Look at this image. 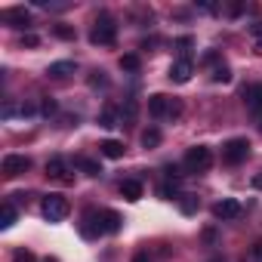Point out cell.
<instances>
[{
    "label": "cell",
    "mask_w": 262,
    "mask_h": 262,
    "mask_svg": "<svg viewBox=\"0 0 262 262\" xmlns=\"http://www.w3.org/2000/svg\"><path fill=\"white\" fill-rule=\"evenodd\" d=\"M253 188H259V191H262V173H256V176H253Z\"/></svg>",
    "instance_id": "obj_35"
},
{
    "label": "cell",
    "mask_w": 262,
    "mask_h": 262,
    "mask_svg": "<svg viewBox=\"0 0 262 262\" xmlns=\"http://www.w3.org/2000/svg\"><path fill=\"white\" fill-rule=\"evenodd\" d=\"M191 59H179V62H173V68H170V80L173 83H188L191 80Z\"/></svg>",
    "instance_id": "obj_9"
},
{
    "label": "cell",
    "mask_w": 262,
    "mask_h": 262,
    "mask_svg": "<svg viewBox=\"0 0 262 262\" xmlns=\"http://www.w3.org/2000/svg\"><path fill=\"white\" fill-rule=\"evenodd\" d=\"M47 179H53V182H59V185H71V182H74V173L68 170V164H65L62 158H53V161L47 164Z\"/></svg>",
    "instance_id": "obj_7"
},
{
    "label": "cell",
    "mask_w": 262,
    "mask_h": 262,
    "mask_svg": "<svg viewBox=\"0 0 262 262\" xmlns=\"http://www.w3.org/2000/svg\"><path fill=\"white\" fill-rule=\"evenodd\" d=\"M256 259L262 262V244H256Z\"/></svg>",
    "instance_id": "obj_37"
},
{
    "label": "cell",
    "mask_w": 262,
    "mask_h": 262,
    "mask_svg": "<svg viewBox=\"0 0 262 262\" xmlns=\"http://www.w3.org/2000/svg\"><path fill=\"white\" fill-rule=\"evenodd\" d=\"M253 53H256V56H262V37H256V43H253Z\"/></svg>",
    "instance_id": "obj_34"
},
{
    "label": "cell",
    "mask_w": 262,
    "mask_h": 262,
    "mask_svg": "<svg viewBox=\"0 0 262 262\" xmlns=\"http://www.w3.org/2000/svg\"><path fill=\"white\" fill-rule=\"evenodd\" d=\"M133 262H148V256H145V253H136V256H133Z\"/></svg>",
    "instance_id": "obj_36"
},
{
    "label": "cell",
    "mask_w": 262,
    "mask_h": 262,
    "mask_svg": "<svg viewBox=\"0 0 262 262\" xmlns=\"http://www.w3.org/2000/svg\"><path fill=\"white\" fill-rule=\"evenodd\" d=\"M120 194H123L126 201H139V198H142V182H136V179H123V182H120Z\"/></svg>",
    "instance_id": "obj_13"
},
{
    "label": "cell",
    "mask_w": 262,
    "mask_h": 262,
    "mask_svg": "<svg viewBox=\"0 0 262 262\" xmlns=\"http://www.w3.org/2000/svg\"><path fill=\"white\" fill-rule=\"evenodd\" d=\"M213 80H216V83H228V80H231V68H225V65L213 68Z\"/></svg>",
    "instance_id": "obj_24"
},
{
    "label": "cell",
    "mask_w": 262,
    "mask_h": 262,
    "mask_svg": "<svg viewBox=\"0 0 262 262\" xmlns=\"http://www.w3.org/2000/svg\"><path fill=\"white\" fill-rule=\"evenodd\" d=\"M102 225H105V231H108V234H117V231L123 228V219H120V213L105 210V213H102Z\"/></svg>",
    "instance_id": "obj_15"
},
{
    "label": "cell",
    "mask_w": 262,
    "mask_h": 262,
    "mask_svg": "<svg viewBox=\"0 0 262 262\" xmlns=\"http://www.w3.org/2000/svg\"><path fill=\"white\" fill-rule=\"evenodd\" d=\"M158 194H161L164 201H179V198H182V194H179V188H176V185H170V182H167V185H161V188H158Z\"/></svg>",
    "instance_id": "obj_23"
},
{
    "label": "cell",
    "mask_w": 262,
    "mask_h": 262,
    "mask_svg": "<svg viewBox=\"0 0 262 262\" xmlns=\"http://www.w3.org/2000/svg\"><path fill=\"white\" fill-rule=\"evenodd\" d=\"M47 74L50 77H68V74H74V62H53Z\"/></svg>",
    "instance_id": "obj_17"
},
{
    "label": "cell",
    "mask_w": 262,
    "mask_h": 262,
    "mask_svg": "<svg viewBox=\"0 0 262 262\" xmlns=\"http://www.w3.org/2000/svg\"><path fill=\"white\" fill-rule=\"evenodd\" d=\"M191 47H194V40H191V37H179V40H176V50L182 53V59H188V53H191Z\"/></svg>",
    "instance_id": "obj_26"
},
{
    "label": "cell",
    "mask_w": 262,
    "mask_h": 262,
    "mask_svg": "<svg viewBox=\"0 0 262 262\" xmlns=\"http://www.w3.org/2000/svg\"><path fill=\"white\" fill-rule=\"evenodd\" d=\"M77 167H80L86 176H99V173H102V167H99L96 161H90V158H80V161H77Z\"/></svg>",
    "instance_id": "obj_22"
},
{
    "label": "cell",
    "mask_w": 262,
    "mask_h": 262,
    "mask_svg": "<svg viewBox=\"0 0 262 262\" xmlns=\"http://www.w3.org/2000/svg\"><path fill=\"white\" fill-rule=\"evenodd\" d=\"M136 114H139V102L136 99H123V105H120V123H133Z\"/></svg>",
    "instance_id": "obj_16"
},
{
    "label": "cell",
    "mask_w": 262,
    "mask_h": 262,
    "mask_svg": "<svg viewBox=\"0 0 262 262\" xmlns=\"http://www.w3.org/2000/svg\"><path fill=\"white\" fill-rule=\"evenodd\" d=\"M22 43H25V47H37V43H40V37H37V34H25V37H22Z\"/></svg>",
    "instance_id": "obj_33"
},
{
    "label": "cell",
    "mask_w": 262,
    "mask_h": 262,
    "mask_svg": "<svg viewBox=\"0 0 262 262\" xmlns=\"http://www.w3.org/2000/svg\"><path fill=\"white\" fill-rule=\"evenodd\" d=\"M247 155H250V142L247 139H228L225 145H222V161L225 164H241V161H247Z\"/></svg>",
    "instance_id": "obj_5"
},
{
    "label": "cell",
    "mask_w": 262,
    "mask_h": 262,
    "mask_svg": "<svg viewBox=\"0 0 262 262\" xmlns=\"http://www.w3.org/2000/svg\"><path fill=\"white\" fill-rule=\"evenodd\" d=\"M179 207H182V213H194V210H198V198H191V194H182Z\"/></svg>",
    "instance_id": "obj_27"
},
{
    "label": "cell",
    "mask_w": 262,
    "mask_h": 262,
    "mask_svg": "<svg viewBox=\"0 0 262 262\" xmlns=\"http://www.w3.org/2000/svg\"><path fill=\"white\" fill-rule=\"evenodd\" d=\"M13 222H16V207L4 204V207H0V228H10Z\"/></svg>",
    "instance_id": "obj_19"
},
{
    "label": "cell",
    "mask_w": 262,
    "mask_h": 262,
    "mask_svg": "<svg viewBox=\"0 0 262 262\" xmlns=\"http://www.w3.org/2000/svg\"><path fill=\"white\" fill-rule=\"evenodd\" d=\"M34 108L31 105H7L4 108V117H13V114H31Z\"/></svg>",
    "instance_id": "obj_25"
},
{
    "label": "cell",
    "mask_w": 262,
    "mask_h": 262,
    "mask_svg": "<svg viewBox=\"0 0 262 262\" xmlns=\"http://www.w3.org/2000/svg\"><path fill=\"white\" fill-rule=\"evenodd\" d=\"M28 170H31V158H25V155H7L4 158V176L7 179H19Z\"/></svg>",
    "instance_id": "obj_6"
},
{
    "label": "cell",
    "mask_w": 262,
    "mask_h": 262,
    "mask_svg": "<svg viewBox=\"0 0 262 262\" xmlns=\"http://www.w3.org/2000/svg\"><path fill=\"white\" fill-rule=\"evenodd\" d=\"M40 111H43L47 117H50V114H56V102H53V99H43V105H40Z\"/></svg>",
    "instance_id": "obj_31"
},
{
    "label": "cell",
    "mask_w": 262,
    "mask_h": 262,
    "mask_svg": "<svg viewBox=\"0 0 262 262\" xmlns=\"http://www.w3.org/2000/svg\"><path fill=\"white\" fill-rule=\"evenodd\" d=\"M4 19L10 22V28H25V25L31 22V13H28L25 7H16V10H7Z\"/></svg>",
    "instance_id": "obj_12"
},
{
    "label": "cell",
    "mask_w": 262,
    "mask_h": 262,
    "mask_svg": "<svg viewBox=\"0 0 262 262\" xmlns=\"http://www.w3.org/2000/svg\"><path fill=\"white\" fill-rule=\"evenodd\" d=\"M120 68H123V71H139V56H136V53L120 56Z\"/></svg>",
    "instance_id": "obj_21"
},
{
    "label": "cell",
    "mask_w": 262,
    "mask_h": 262,
    "mask_svg": "<svg viewBox=\"0 0 262 262\" xmlns=\"http://www.w3.org/2000/svg\"><path fill=\"white\" fill-rule=\"evenodd\" d=\"M90 40H93L96 47H111V43L117 40V25H114V19H111V16H99L96 25H93V31H90Z\"/></svg>",
    "instance_id": "obj_1"
},
{
    "label": "cell",
    "mask_w": 262,
    "mask_h": 262,
    "mask_svg": "<svg viewBox=\"0 0 262 262\" xmlns=\"http://www.w3.org/2000/svg\"><path fill=\"white\" fill-rule=\"evenodd\" d=\"M182 167H185V173H204V170L213 167V151L207 145H194V148H188Z\"/></svg>",
    "instance_id": "obj_2"
},
{
    "label": "cell",
    "mask_w": 262,
    "mask_h": 262,
    "mask_svg": "<svg viewBox=\"0 0 262 262\" xmlns=\"http://www.w3.org/2000/svg\"><path fill=\"white\" fill-rule=\"evenodd\" d=\"M105 83H108L105 71H93V77H90V86H105Z\"/></svg>",
    "instance_id": "obj_29"
},
{
    "label": "cell",
    "mask_w": 262,
    "mask_h": 262,
    "mask_svg": "<svg viewBox=\"0 0 262 262\" xmlns=\"http://www.w3.org/2000/svg\"><path fill=\"white\" fill-rule=\"evenodd\" d=\"M99 151L105 155V158H111V161H117V158H123V142H117V139H105L102 145H99Z\"/></svg>",
    "instance_id": "obj_14"
},
{
    "label": "cell",
    "mask_w": 262,
    "mask_h": 262,
    "mask_svg": "<svg viewBox=\"0 0 262 262\" xmlns=\"http://www.w3.org/2000/svg\"><path fill=\"white\" fill-rule=\"evenodd\" d=\"M102 231H105L102 216H99L96 210H86V213H83V222H80V234H83V237H96V234H102Z\"/></svg>",
    "instance_id": "obj_8"
},
{
    "label": "cell",
    "mask_w": 262,
    "mask_h": 262,
    "mask_svg": "<svg viewBox=\"0 0 262 262\" xmlns=\"http://www.w3.org/2000/svg\"><path fill=\"white\" fill-rule=\"evenodd\" d=\"M241 96H244V102H247L250 111H256V114L262 111V83H250V86H244Z\"/></svg>",
    "instance_id": "obj_10"
},
{
    "label": "cell",
    "mask_w": 262,
    "mask_h": 262,
    "mask_svg": "<svg viewBox=\"0 0 262 262\" xmlns=\"http://www.w3.org/2000/svg\"><path fill=\"white\" fill-rule=\"evenodd\" d=\"M13 259H16V262H34V253H31V250H16Z\"/></svg>",
    "instance_id": "obj_30"
},
{
    "label": "cell",
    "mask_w": 262,
    "mask_h": 262,
    "mask_svg": "<svg viewBox=\"0 0 262 262\" xmlns=\"http://www.w3.org/2000/svg\"><path fill=\"white\" fill-rule=\"evenodd\" d=\"M142 145H145V148H158V145H161V129H155V126L145 129V133H142Z\"/></svg>",
    "instance_id": "obj_20"
},
{
    "label": "cell",
    "mask_w": 262,
    "mask_h": 262,
    "mask_svg": "<svg viewBox=\"0 0 262 262\" xmlns=\"http://www.w3.org/2000/svg\"><path fill=\"white\" fill-rule=\"evenodd\" d=\"M56 34H59V37H65V40H71V37H74V31H71V28H65V25H59V28H56Z\"/></svg>",
    "instance_id": "obj_32"
},
{
    "label": "cell",
    "mask_w": 262,
    "mask_h": 262,
    "mask_svg": "<svg viewBox=\"0 0 262 262\" xmlns=\"http://www.w3.org/2000/svg\"><path fill=\"white\" fill-rule=\"evenodd\" d=\"M99 123H102V126H108V129H111V126H120V117H117L114 105H108V108L99 114Z\"/></svg>",
    "instance_id": "obj_18"
},
{
    "label": "cell",
    "mask_w": 262,
    "mask_h": 262,
    "mask_svg": "<svg viewBox=\"0 0 262 262\" xmlns=\"http://www.w3.org/2000/svg\"><path fill=\"white\" fill-rule=\"evenodd\" d=\"M164 173H167L170 179H179V176H185V167H176V164H167V167H164Z\"/></svg>",
    "instance_id": "obj_28"
},
{
    "label": "cell",
    "mask_w": 262,
    "mask_h": 262,
    "mask_svg": "<svg viewBox=\"0 0 262 262\" xmlns=\"http://www.w3.org/2000/svg\"><path fill=\"white\" fill-rule=\"evenodd\" d=\"M213 216L216 219H234V216H241V204L237 201H219V204H213Z\"/></svg>",
    "instance_id": "obj_11"
},
{
    "label": "cell",
    "mask_w": 262,
    "mask_h": 262,
    "mask_svg": "<svg viewBox=\"0 0 262 262\" xmlns=\"http://www.w3.org/2000/svg\"><path fill=\"white\" fill-rule=\"evenodd\" d=\"M68 201L62 198V194H47L43 198V204H40V213H43V219L47 222H62L65 216H68Z\"/></svg>",
    "instance_id": "obj_4"
},
{
    "label": "cell",
    "mask_w": 262,
    "mask_h": 262,
    "mask_svg": "<svg viewBox=\"0 0 262 262\" xmlns=\"http://www.w3.org/2000/svg\"><path fill=\"white\" fill-rule=\"evenodd\" d=\"M259 133H262V120H259Z\"/></svg>",
    "instance_id": "obj_38"
},
{
    "label": "cell",
    "mask_w": 262,
    "mask_h": 262,
    "mask_svg": "<svg viewBox=\"0 0 262 262\" xmlns=\"http://www.w3.org/2000/svg\"><path fill=\"white\" fill-rule=\"evenodd\" d=\"M148 114H151V117H164V114L179 117V114H182V105L173 102V99L164 96V93H155V96H148Z\"/></svg>",
    "instance_id": "obj_3"
}]
</instances>
